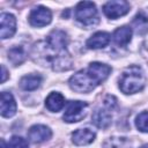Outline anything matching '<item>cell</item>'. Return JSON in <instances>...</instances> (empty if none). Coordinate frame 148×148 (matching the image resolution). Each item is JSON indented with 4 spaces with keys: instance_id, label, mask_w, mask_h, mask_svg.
Here are the masks:
<instances>
[{
    "instance_id": "4fadbf2b",
    "label": "cell",
    "mask_w": 148,
    "mask_h": 148,
    "mask_svg": "<svg viewBox=\"0 0 148 148\" xmlns=\"http://www.w3.org/2000/svg\"><path fill=\"white\" fill-rule=\"evenodd\" d=\"M110 43V35L104 31H98L94 34L88 40H87V47L88 49H103Z\"/></svg>"
},
{
    "instance_id": "ac0fdd59",
    "label": "cell",
    "mask_w": 148,
    "mask_h": 148,
    "mask_svg": "<svg viewBox=\"0 0 148 148\" xmlns=\"http://www.w3.org/2000/svg\"><path fill=\"white\" fill-rule=\"evenodd\" d=\"M8 59L15 66L22 64L24 61V59H25V54H24L23 49L21 46H14V47H12L8 51Z\"/></svg>"
},
{
    "instance_id": "3957f363",
    "label": "cell",
    "mask_w": 148,
    "mask_h": 148,
    "mask_svg": "<svg viewBox=\"0 0 148 148\" xmlns=\"http://www.w3.org/2000/svg\"><path fill=\"white\" fill-rule=\"evenodd\" d=\"M146 75L140 66L132 65L125 68L120 79L119 88L124 94H135L141 91L146 86Z\"/></svg>"
},
{
    "instance_id": "5b68a950",
    "label": "cell",
    "mask_w": 148,
    "mask_h": 148,
    "mask_svg": "<svg viewBox=\"0 0 148 148\" xmlns=\"http://www.w3.org/2000/svg\"><path fill=\"white\" fill-rule=\"evenodd\" d=\"M87 110H88V104L86 102L72 101L67 104L62 118L66 123H77L86 117Z\"/></svg>"
},
{
    "instance_id": "7a4b0ae2",
    "label": "cell",
    "mask_w": 148,
    "mask_h": 148,
    "mask_svg": "<svg viewBox=\"0 0 148 148\" xmlns=\"http://www.w3.org/2000/svg\"><path fill=\"white\" fill-rule=\"evenodd\" d=\"M111 73V67L102 62H91L86 69L79 71L71 76L69 87L77 92H89L104 82Z\"/></svg>"
},
{
    "instance_id": "30bf717a",
    "label": "cell",
    "mask_w": 148,
    "mask_h": 148,
    "mask_svg": "<svg viewBox=\"0 0 148 148\" xmlns=\"http://www.w3.org/2000/svg\"><path fill=\"white\" fill-rule=\"evenodd\" d=\"M111 110L109 108H98L94 111L92 113V123L98 127V128H108L111 125L112 121V116H111Z\"/></svg>"
},
{
    "instance_id": "9a60e30c",
    "label": "cell",
    "mask_w": 148,
    "mask_h": 148,
    "mask_svg": "<svg viewBox=\"0 0 148 148\" xmlns=\"http://www.w3.org/2000/svg\"><path fill=\"white\" fill-rule=\"evenodd\" d=\"M132 39V29L127 25L118 28L113 32V40L118 46H126Z\"/></svg>"
},
{
    "instance_id": "ffe728a7",
    "label": "cell",
    "mask_w": 148,
    "mask_h": 148,
    "mask_svg": "<svg viewBox=\"0 0 148 148\" xmlns=\"http://www.w3.org/2000/svg\"><path fill=\"white\" fill-rule=\"evenodd\" d=\"M7 148H29V145H28V141L22 136L14 135L8 141Z\"/></svg>"
},
{
    "instance_id": "e0dca14e",
    "label": "cell",
    "mask_w": 148,
    "mask_h": 148,
    "mask_svg": "<svg viewBox=\"0 0 148 148\" xmlns=\"http://www.w3.org/2000/svg\"><path fill=\"white\" fill-rule=\"evenodd\" d=\"M103 148H132V142L128 138L112 136L104 141Z\"/></svg>"
},
{
    "instance_id": "5bb4252c",
    "label": "cell",
    "mask_w": 148,
    "mask_h": 148,
    "mask_svg": "<svg viewBox=\"0 0 148 148\" xmlns=\"http://www.w3.org/2000/svg\"><path fill=\"white\" fill-rule=\"evenodd\" d=\"M45 106L51 112H58L65 106V97L60 92H51L45 99Z\"/></svg>"
},
{
    "instance_id": "6da1fadb",
    "label": "cell",
    "mask_w": 148,
    "mask_h": 148,
    "mask_svg": "<svg viewBox=\"0 0 148 148\" xmlns=\"http://www.w3.org/2000/svg\"><path fill=\"white\" fill-rule=\"evenodd\" d=\"M68 37L62 30H53L45 40L32 46L31 57L42 66L51 67L53 71L62 72L72 68V57L67 51Z\"/></svg>"
},
{
    "instance_id": "52a82bcc",
    "label": "cell",
    "mask_w": 148,
    "mask_h": 148,
    "mask_svg": "<svg viewBox=\"0 0 148 148\" xmlns=\"http://www.w3.org/2000/svg\"><path fill=\"white\" fill-rule=\"evenodd\" d=\"M52 20V14L49 8L44 6H37L35 7L29 15V23L32 27H45Z\"/></svg>"
},
{
    "instance_id": "277c9868",
    "label": "cell",
    "mask_w": 148,
    "mask_h": 148,
    "mask_svg": "<svg viewBox=\"0 0 148 148\" xmlns=\"http://www.w3.org/2000/svg\"><path fill=\"white\" fill-rule=\"evenodd\" d=\"M75 18L84 27H92L99 22L98 13L94 2L90 1H82L79 2L75 7L74 12Z\"/></svg>"
},
{
    "instance_id": "7c38bea8",
    "label": "cell",
    "mask_w": 148,
    "mask_h": 148,
    "mask_svg": "<svg viewBox=\"0 0 148 148\" xmlns=\"http://www.w3.org/2000/svg\"><path fill=\"white\" fill-rule=\"evenodd\" d=\"M95 132L90 128H79L72 133V141L76 146H86L95 140Z\"/></svg>"
},
{
    "instance_id": "8992f818",
    "label": "cell",
    "mask_w": 148,
    "mask_h": 148,
    "mask_svg": "<svg viewBox=\"0 0 148 148\" xmlns=\"http://www.w3.org/2000/svg\"><path fill=\"white\" fill-rule=\"evenodd\" d=\"M103 12L105 16H108L111 20H116L120 16L126 15L130 12V3L124 0H114V1H108L103 6Z\"/></svg>"
},
{
    "instance_id": "44dd1931",
    "label": "cell",
    "mask_w": 148,
    "mask_h": 148,
    "mask_svg": "<svg viewBox=\"0 0 148 148\" xmlns=\"http://www.w3.org/2000/svg\"><path fill=\"white\" fill-rule=\"evenodd\" d=\"M1 83H3L5 81H6V79H7V69H6V67L3 66V65H1Z\"/></svg>"
},
{
    "instance_id": "8fae6325",
    "label": "cell",
    "mask_w": 148,
    "mask_h": 148,
    "mask_svg": "<svg viewBox=\"0 0 148 148\" xmlns=\"http://www.w3.org/2000/svg\"><path fill=\"white\" fill-rule=\"evenodd\" d=\"M16 113V102L8 91L1 92V116L5 118L13 117Z\"/></svg>"
},
{
    "instance_id": "ba28073f",
    "label": "cell",
    "mask_w": 148,
    "mask_h": 148,
    "mask_svg": "<svg viewBox=\"0 0 148 148\" xmlns=\"http://www.w3.org/2000/svg\"><path fill=\"white\" fill-rule=\"evenodd\" d=\"M16 31V20L9 13H1L0 15V36L2 39L10 38Z\"/></svg>"
},
{
    "instance_id": "603a6c76",
    "label": "cell",
    "mask_w": 148,
    "mask_h": 148,
    "mask_svg": "<svg viewBox=\"0 0 148 148\" xmlns=\"http://www.w3.org/2000/svg\"><path fill=\"white\" fill-rule=\"evenodd\" d=\"M146 47H147V50H148V38H147V40H146Z\"/></svg>"
},
{
    "instance_id": "9c48e42d",
    "label": "cell",
    "mask_w": 148,
    "mask_h": 148,
    "mask_svg": "<svg viewBox=\"0 0 148 148\" xmlns=\"http://www.w3.org/2000/svg\"><path fill=\"white\" fill-rule=\"evenodd\" d=\"M28 136L31 142L39 143V142L49 140L52 136V132L45 125H34L30 127V130L28 132Z\"/></svg>"
},
{
    "instance_id": "7402d4cb",
    "label": "cell",
    "mask_w": 148,
    "mask_h": 148,
    "mask_svg": "<svg viewBox=\"0 0 148 148\" xmlns=\"http://www.w3.org/2000/svg\"><path fill=\"white\" fill-rule=\"evenodd\" d=\"M140 148H148V143H147V145H143V146H141Z\"/></svg>"
},
{
    "instance_id": "2e32d148",
    "label": "cell",
    "mask_w": 148,
    "mask_h": 148,
    "mask_svg": "<svg viewBox=\"0 0 148 148\" xmlns=\"http://www.w3.org/2000/svg\"><path fill=\"white\" fill-rule=\"evenodd\" d=\"M40 83H42V77L39 75H32V74L25 75L20 80V87L27 91L37 89L40 86Z\"/></svg>"
},
{
    "instance_id": "d6986e66",
    "label": "cell",
    "mask_w": 148,
    "mask_h": 148,
    "mask_svg": "<svg viewBox=\"0 0 148 148\" xmlns=\"http://www.w3.org/2000/svg\"><path fill=\"white\" fill-rule=\"evenodd\" d=\"M135 126L139 131L148 133V111H143L138 114L135 119Z\"/></svg>"
}]
</instances>
